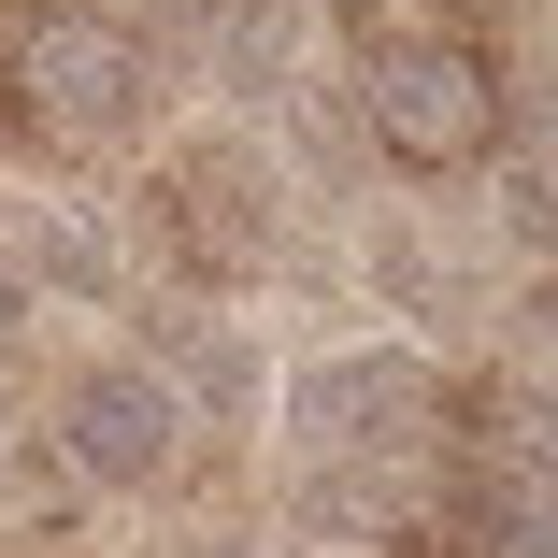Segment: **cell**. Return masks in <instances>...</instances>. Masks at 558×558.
Listing matches in <instances>:
<instances>
[{
    "label": "cell",
    "instance_id": "obj_2",
    "mask_svg": "<svg viewBox=\"0 0 558 558\" xmlns=\"http://www.w3.org/2000/svg\"><path fill=\"white\" fill-rule=\"evenodd\" d=\"M359 130L401 172H487L501 158V72L459 29H359Z\"/></svg>",
    "mask_w": 558,
    "mask_h": 558
},
{
    "label": "cell",
    "instance_id": "obj_1",
    "mask_svg": "<svg viewBox=\"0 0 558 558\" xmlns=\"http://www.w3.org/2000/svg\"><path fill=\"white\" fill-rule=\"evenodd\" d=\"M15 100H29L44 144L100 158V144H144L158 130L172 72H158V29L144 15H116V0H44V15L15 29Z\"/></svg>",
    "mask_w": 558,
    "mask_h": 558
},
{
    "label": "cell",
    "instance_id": "obj_6",
    "mask_svg": "<svg viewBox=\"0 0 558 558\" xmlns=\"http://www.w3.org/2000/svg\"><path fill=\"white\" fill-rule=\"evenodd\" d=\"M444 558H558L544 473H444Z\"/></svg>",
    "mask_w": 558,
    "mask_h": 558
},
{
    "label": "cell",
    "instance_id": "obj_5",
    "mask_svg": "<svg viewBox=\"0 0 558 558\" xmlns=\"http://www.w3.org/2000/svg\"><path fill=\"white\" fill-rule=\"evenodd\" d=\"M144 373L172 387V415H186V401H201V415H244V401H258V344H244L230 315H201V301L158 315V359H144Z\"/></svg>",
    "mask_w": 558,
    "mask_h": 558
},
{
    "label": "cell",
    "instance_id": "obj_7",
    "mask_svg": "<svg viewBox=\"0 0 558 558\" xmlns=\"http://www.w3.org/2000/svg\"><path fill=\"white\" fill-rule=\"evenodd\" d=\"M15 329H29V287H15V272H0V344H15Z\"/></svg>",
    "mask_w": 558,
    "mask_h": 558
},
{
    "label": "cell",
    "instance_id": "obj_4",
    "mask_svg": "<svg viewBox=\"0 0 558 558\" xmlns=\"http://www.w3.org/2000/svg\"><path fill=\"white\" fill-rule=\"evenodd\" d=\"M172 230H186L201 272H244V258L272 244V172H258V144H186V158H172Z\"/></svg>",
    "mask_w": 558,
    "mask_h": 558
},
{
    "label": "cell",
    "instance_id": "obj_3",
    "mask_svg": "<svg viewBox=\"0 0 558 558\" xmlns=\"http://www.w3.org/2000/svg\"><path fill=\"white\" fill-rule=\"evenodd\" d=\"M44 459L72 473V487H100V501H130V487H158L172 459H186V415H172V387L144 373V359H86L72 387H58V444Z\"/></svg>",
    "mask_w": 558,
    "mask_h": 558
}]
</instances>
